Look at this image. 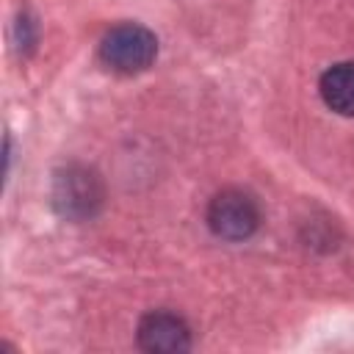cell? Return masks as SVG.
<instances>
[{
    "mask_svg": "<svg viewBox=\"0 0 354 354\" xmlns=\"http://www.w3.org/2000/svg\"><path fill=\"white\" fill-rule=\"evenodd\" d=\"M158 55V39L149 28L136 22H122L111 28L100 41V58L122 75L144 72Z\"/></svg>",
    "mask_w": 354,
    "mask_h": 354,
    "instance_id": "cell-2",
    "label": "cell"
},
{
    "mask_svg": "<svg viewBox=\"0 0 354 354\" xmlns=\"http://www.w3.org/2000/svg\"><path fill=\"white\" fill-rule=\"evenodd\" d=\"M138 346L152 354H180L191 348V329L180 315L155 310L138 324Z\"/></svg>",
    "mask_w": 354,
    "mask_h": 354,
    "instance_id": "cell-4",
    "label": "cell"
},
{
    "mask_svg": "<svg viewBox=\"0 0 354 354\" xmlns=\"http://www.w3.org/2000/svg\"><path fill=\"white\" fill-rule=\"evenodd\" d=\"M321 97L340 116H354V61L335 64L324 72Z\"/></svg>",
    "mask_w": 354,
    "mask_h": 354,
    "instance_id": "cell-5",
    "label": "cell"
},
{
    "mask_svg": "<svg viewBox=\"0 0 354 354\" xmlns=\"http://www.w3.org/2000/svg\"><path fill=\"white\" fill-rule=\"evenodd\" d=\"M102 180L94 169L69 163L55 171L53 180V205L55 210L69 221H86L91 218L102 205Z\"/></svg>",
    "mask_w": 354,
    "mask_h": 354,
    "instance_id": "cell-1",
    "label": "cell"
},
{
    "mask_svg": "<svg viewBox=\"0 0 354 354\" xmlns=\"http://www.w3.org/2000/svg\"><path fill=\"white\" fill-rule=\"evenodd\" d=\"M207 224L218 238L243 241L260 227V205L249 191L224 188L210 199Z\"/></svg>",
    "mask_w": 354,
    "mask_h": 354,
    "instance_id": "cell-3",
    "label": "cell"
}]
</instances>
